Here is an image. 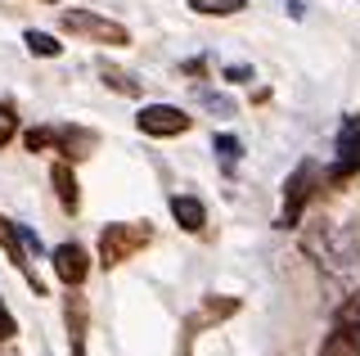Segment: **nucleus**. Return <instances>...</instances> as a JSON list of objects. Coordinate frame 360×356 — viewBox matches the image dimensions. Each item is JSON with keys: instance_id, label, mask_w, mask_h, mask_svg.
Instances as JSON below:
<instances>
[{"instance_id": "obj_11", "label": "nucleus", "mask_w": 360, "mask_h": 356, "mask_svg": "<svg viewBox=\"0 0 360 356\" xmlns=\"http://www.w3.org/2000/svg\"><path fill=\"white\" fill-rule=\"evenodd\" d=\"M50 262H54V275H59L68 288H82V284H86V275H90V253L82 248V243H59V248L50 253Z\"/></svg>"}, {"instance_id": "obj_3", "label": "nucleus", "mask_w": 360, "mask_h": 356, "mask_svg": "<svg viewBox=\"0 0 360 356\" xmlns=\"http://www.w3.org/2000/svg\"><path fill=\"white\" fill-rule=\"evenodd\" d=\"M22 144H27L32 153H41V149H54L59 158L77 163V158H86V153L99 144V136H95L90 127H68V122H54V127H32L27 136H22Z\"/></svg>"}, {"instance_id": "obj_15", "label": "nucleus", "mask_w": 360, "mask_h": 356, "mask_svg": "<svg viewBox=\"0 0 360 356\" xmlns=\"http://www.w3.org/2000/svg\"><path fill=\"white\" fill-rule=\"evenodd\" d=\"M189 9L202 18H234L248 9V0H189Z\"/></svg>"}, {"instance_id": "obj_23", "label": "nucleus", "mask_w": 360, "mask_h": 356, "mask_svg": "<svg viewBox=\"0 0 360 356\" xmlns=\"http://www.w3.org/2000/svg\"><path fill=\"white\" fill-rule=\"evenodd\" d=\"M198 99H202V104H207V108H212V113H230V99H225V95H212V91H198Z\"/></svg>"}, {"instance_id": "obj_18", "label": "nucleus", "mask_w": 360, "mask_h": 356, "mask_svg": "<svg viewBox=\"0 0 360 356\" xmlns=\"http://www.w3.org/2000/svg\"><path fill=\"white\" fill-rule=\"evenodd\" d=\"M22 41H27V50L41 54V59H59V54H63V41H54L50 32H37V27H32V32H22Z\"/></svg>"}, {"instance_id": "obj_16", "label": "nucleus", "mask_w": 360, "mask_h": 356, "mask_svg": "<svg viewBox=\"0 0 360 356\" xmlns=\"http://www.w3.org/2000/svg\"><path fill=\"white\" fill-rule=\"evenodd\" d=\"M99 77H104V86H112V91L127 95V99L140 95V82H135L127 68H117V63H99Z\"/></svg>"}, {"instance_id": "obj_13", "label": "nucleus", "mask_w": 360, "mask_h": 356, "mask_svg": "<svg viewBox=\"0 0 360 356\" xmlns=\"http://www.w3.org/2000/svg\"><path fill=\"white\" fill-rule=\"evenodd\" d=\"M68 338H72V356H86V325H90V307L82 293H68Z\"/></svg>"}, {"instance_id": "obj_1", "label": "nucleus", "mask_w": 360, "mask_h": 356, "mask_svg": "<svg viewBox=\"0 0 360 356\" xmlns=\"http://www.w3.org/2000/svg\"><path fill=\"white\" fill-rule=\"evenodd\" d=\"M302 248L333 284H342L347 293L360 288V217H320L307 226Z\"/></svg>"}, {"instance_id": "obj_20", "label": "nucleus", "mask_w": 360, "mask_h": 356, "mask_svg": "<svg viewBox=\"0 0 360 356\" xmlns=\"http://www.w3.org/2000/svg\"><path fill=\"white\" fill-rule=\"evenodd\" d=\"M18 239H22V253H27V262L32 266H37V258H41V235H37V230H27V226H18Z\"/></svg>"}, {"instance_id": "obj_21", "label": "nucleus", "mask_w": 360, "mask_h": 356, "mask_svg": "<svg viewBox=\"0 0 360 356\" xmlns=\"http://www.w3.org/2000/svg\"><path fill=\"white\" fill-rule=\"evenodd\" d=\"M252 68H248V63H230V68H225V82H234V86H243V82H252Z\"/></svg>"}, {"instance_id": "obj_17", "label": "nucleus", "mask_w": 360, "mask_h": 356, "mask_svg": "<svg viewBox=\"0 0 360 356\" xmlns=\"http://www.w3.org/2000/svg\"><path fill=\"white\" fill-rule=\"evenodd\" d=\"M212 149H217V158H221V167H225V176H234V167H239V158H243L239 136H217V140H212Z\"/></svg>"}, {"instance_id": "obj_10", "label": "nucleus", "mask_w": 360, "mask_h": 356, "mask_svg": "<svg viewBox=\"0 0 360 356\" xmlns=\"http://www.w3.org/2000/svg\"><path fill=\"white\" fill-rule=\"evenodd\" d=\"M360 172V117H347L338 131V163L329 172V181H352Z\"/></svg>"}, {"instance_id": "obj_2", "label": "nucleus", "mask_w": 360, "mask_h": 356, "mask_svg": "<svg viewBox=\"0 0 360 356\" xmlns=\"http://www.w3.org/2000/svg\"><path fill=\"white\" fill-rule=\"evenodd\" d=\"M153 243V226L149 221H108L104 230H99V266L112 271V266L131 262L140 248H149Z\"/></svg>"}, {"instance_id": "obj_19", "label": "nucleus", "mask_w": 360, "mask_h": 356, "mask_svg": "<svg viewBox=\"0 0 360 356\" xmlns=\"http://www.w3.org/2000/svg\"><path fill=\"white\" fill-rule=\"evenodd\" d=\"M14 136H18V108L9 104V99H0V149H5Z\"/></svg>"}, {"instance_id": "obj_12", "label": "nucleus", "mask_w": 360, "mask_h": 356, "mask_svg": "<svg viewBox=\"0 0 360 356\" xmlns=\"http://www.w3.org/2000/svg\"><path fill=\"white\" fill-rule=\"evenodd\" d=\"M50 181H54V194H59V208H63V212H77V208H82V190H77L72 163L59 158V163L50 167Z\"/></svg>"}, {"instance_id": "obj_24", "label": "nucleus", "mask_w": 360, "mask_h": 356, "mask_svg": "<svg viewBox=\"0 0 360 356\" xmlns=\"http://www.w3.org/2000/svg\"><path fill=\"white\" fill-rule=\"evenodd\" d=\"M185 72H194V77H198V72H207V59H189V63H185Z\"/></svg>"}, {"instance_id": "obj_5", "label": "nucleus", "mask_w": 360, "mask_h": 356, "mask_svg": "<svg viewBox=\"0 0 360 356\" xmlns=\"http://www.w3.org/2000/svg\"><path fill=\"white\" fill-rule=\"evenodd\" d=\"M234 311H239V298H230V293H207L185 320H180L176 356H189V352H194V338H198V333H202V329H217L221 320H230V316H234Z\"/></svg>"}, {"instance_id": "obj_7", "label": "nucleus", "mask_w": 360, "mask_h": 356, "mask_svg": "<svg viewBox=\"0 0 360 356\" xmlns=\"http://www.w3.org/2000/svg\"><path fill=\"white\" fill-rule=\"evenodd\" d=\"M59 23H63V32H72L82 41H95V46H131V32L117 18H104L95 9H63Z\"/></svg>"}, {"instance_id": "obj_8", "label": "nucleus", "mask_w": 360, "mask_h": 356, "mask_svg": "<svg viewBox=\"0 0 360 356\" xmlns=\"http://www.w3.org/2000/svg\"><path fill=\"white\" fill-rule=\"evenodd\" d=\"M135 127L153 140H172V136H185V131L194 127V117L176 104H144L140 113H135Z\"/></svg>"}, {"instance_id": "obj_14", "label": "nucleus", "mask_w": 360, "mask_h": 356, "mask_svg": "<svg viewBox=\"0 0 360 356\" xmlns=\"http://www.w3.org/2000/svg\"><path fill=\"white\" fill-rule=\"evenodd\" d=\"M172 217H176L180 230H189V235H198V230L207 226V208H202L194 194H172Z\"/></svg>"}, {"instance_id": "obj_6", "label": "nucleus", "mask_w": 360, "mask_h": 356, "mask_svg": "<svg viewBox=\"0 0 360 356\" xmlns=\"http://www.w3.org/2000/svg\"><path fill=\"white\" fill-rule=\"evenodd\" d=\"M320 356H360V288H352L333 311V329L324 333Z\"/></svg>"}, {"instance_id": "obj_9", "label": "nucleus", "mask_w": 360, "mask_h": 356, "mask_svg": "<svg viewBox=\"0 0 360 356\" xmlns=\"http://www.w3.org/2000/svg\"><path fill=\"white\" fill-rule=\"evenodd\" d=\"M0 248H5V258H9V266L22 275V280L32 284V293H45V284H41V275H37V266L27 262V253H22V239H18V221H9L5 212H0Z\"/></svg>"}, {"instance_id": "obj_22", "label": "nucleus", "mask_w": 360, "mask_h": 356, "mask_svg": "<svg viewBox=\"0 0 360 356\" xmlns=\"http://www.w3.org/2000/svg\"><path fill=\"white\" fill-rule=\"evenodd\" d=\"M18 333V325H14V316H9V307L0 303V343H9Z\"/></svg>"}, {"instance_id": "obj_4", "label": "nucleus", "mask_w": 360, "mask_h": 356, "mask_svg": "<svg viewBox=\"0 0 360 356\" xmlns=\"http://www.w3.org/2000/svg\"><path fill=\"white\" fill-rule=\"evenodd\" d=\"M320 185H324V167L315 163V158H302L297 172H292L288 185H284V208H279V221H275V226H279V230L297 226L302 212H307V203L320 194Z\"/></svg>"}]
</instances>
